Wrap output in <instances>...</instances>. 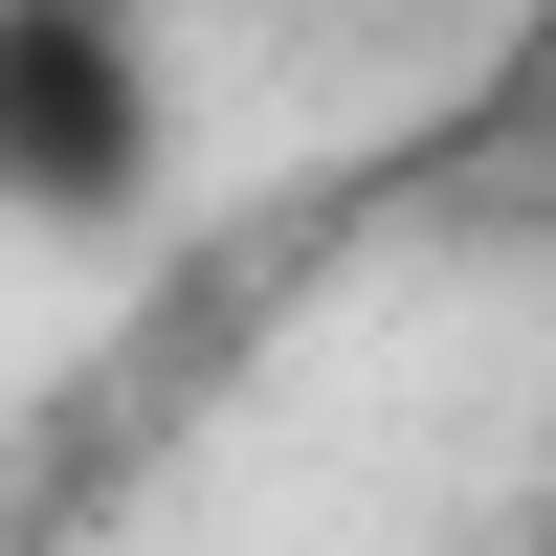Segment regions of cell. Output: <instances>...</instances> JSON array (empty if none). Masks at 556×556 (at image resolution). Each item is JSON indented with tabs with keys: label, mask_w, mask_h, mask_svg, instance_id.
Returning a JSON list of instances; mask_svg holds the SVG:
<instances>
[{
	"label": "cell",
	"mask_w": 556,
	"mask_h": 556,
	"mask_svg": "<svg viewBox=\"0 0 556 556\" xmlns=\"http://www.w3.org/2000/svg\"><path fill=\"white\" fill-rule=\"evenodd\" d=\"M0 201L23 223L156 201V23L134 0H0Z\"/></svg>",
	"instance_id": "obj_1"
},
{
	"label": "cell",
	"mask_w": 556,
	"mask_h": 556,
	"mask_svg": "<svg viewBox=\"0 0 556 556\" xmlns=\"http://www.w3.org/2000/svg\"><path fill=\"white\" fill-rule=\"evenodd\" d=\"M534 556H556V534H534Z\"/></svg>",
	"instance_id": "obj_2"
}]
</instances>
